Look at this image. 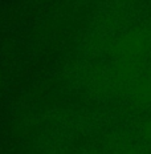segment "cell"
Instances as JSON below:
<instances>
[{"mask_svg":"<svg viewBox=\"0 0 151 154\" xmlns=\"http://www.w3.org/2000/svg\"><path fill=\"white\" fill-rule=\"evenodd\" d=\"M150 134H151V125H150Z\"/></svg>","mask_w":151,"mask_h":154,"instance_id":"cell-1","label":"cell"}]
</instances>
